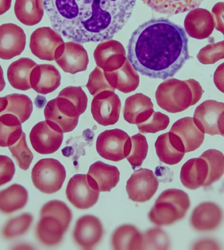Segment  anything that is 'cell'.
<instances>
[{"label": "cell", "instance_id": "6da1fadb", "mask_svg": "<svg viewBox=\"0 0 224 250\" xmlns=\"http://www.w3.org/2000/svg\"><path fill=\"white\" fill-rule=\"evenodd\" d=\"M136 0H44L54 30L79 43L105 41L125 26Z\"/></svg>", "mask_w": 224, "mask_h": 250}, {"label": "cell", "instance_id": "52a82bcc", "mask_svg": "<svg viewBox=\"0 0 224 250\" xmlns=\"http://www.w3.org/2000/svg\"><path fill=\"white\" fill-rule=\"evenodd\" d=\"M67 172L65 167L55 159H41L32 170V180L36 189L45 194H53L61 189Z\"/></svg>", "mask_w": 224, "mask_h": 250}, {"label": "cell", "instance_id": "7a4b0ae2", "mask_svg": "<svg viewBox=\"0 0 224 250\" xmlns=\"http://www.w3.org/2000/svg\"><path fill=\"white\" fill-rule=\"evenodd\" d=\"M188 41L182 26L163 17L150 19L133 32L127 59L142 76L167 80L190 59Z\"/></svg>", "mask_w": 224, "mask_h": 250}, {"label": "cell", "instance_id": "5b68a950", "mask_svg": "<svg viewBox=\"0 0 224 250\" xmlns=\"http://www.w3.org/2000/svg\"><path fill=\"white\" fill-rule=\"evenodd\" d=\"M190 207L188 194L181 190L169 189L157 198L148 217L156 226H170L183 218Z\"/></svg>", "mask_w": 224, "mask_h": 250}, {"label": "cell", "instance_id": "836d02e7", "mask_svg": "<svg viewBox=\"0 0 224 250\" xmlns=\"http://www.w3.org/2000/svg\"><path fill=\"white\" fill-rule=\"evenodd\" d=\"M33 216L30 213H23L18 217L11 219L3 228V236L9 239L22 235L30 228L33 222Z\"/></svg>", "mask_w": 224, "mask_h": 250}, {"label": "cell", "instance_id": "5bb4252c", "mask_svg": "<svg viewBox=\"0 0 224 250\" xmlns=\"http://www.w3.org/2000/svg\"><path fill=\"white\" fill-rule=\"evenodd\" d=\"M26 43V34L20 26L12 23L0 26V59L10 60L20 55Z\"/></svg>", "mask_w": 224, "mask_h": 250}, {"label": "cell", "instance_id": "8fae6325", "mask_svg": "<svg viewBox=\"0 0 224 250\" xmlns=\"http://www.w3.org/2000/svg\"><path fill=\"white\" fill-rule=\"evenodd\" d=\"M63 133L59 126L50 121L38 123L30 134L33 149L42 155L55 153L63 144Z\"/></svg>", "mask_w": 224, "mask_h": 250}, {"label": "cell", "instance_id": "4fadbf2b", "mask_svg": "<svg viewBox=\"0 0 224 250\" xmlns=\"http://www.w3.org/2000/svg\"><path fill=\"white\" fill-rule=\"evenodd\" d=\"M103 235V228L99 219L91 215H84L77 222L73 238L84 250H91L97 245Z\"/></svg>", "mask_w": 224, "mask_h": 250}, {"label": "cell", "instance_id": "7402d4cb", "mask_svg": "<svg viewBox=\"0 0 224 250\" xmlns=\"http://www.w3.org/2000/svg\"><path fill=\"white\" fill-rule=\"evenodd\" d=\"M171 132L180 138L185 153L198 149L204 142V134L199 129L192 117H184L177 121L172 126Z\"/></svg>", "mask_w": 224, "mask_h": 250}, {"label": "cell", "instance_id": "8d00e7d4", "mask_svg": "<svg viewBox=\"0 0 224 250\" xmlns=\"http://www.w3.org/2000/svg\"><path fill=\"white\" fill-rule=\"evenodd\" d=\"M142 250H167L169 246V238L159 229H152L144 234Z\"/></svg>", "mask_w": 224, "mask_h": 250}, {"label": "cell", "instance_id": "b9f144b4", "mask_svg": "<svg viewBox=\"0 0 224 250\" xmlns=\"http://www.w3.org/2000/svg\"><path fill=\"white\" fill-rule=\"evenodd\" d=\"M195 250H218L219 246L212 240H202L197 242L194 246Z\"/></svg>", "mask_w": 224, "mask_h": 250}, {"label": "cell", "instance_id": "f546056e", "mask_svg": "<svg viewBox=\"0 0 224 250\" xmlns=\"http://www.w3.org/2000/svg\"><path fill=\"white\" fill-rule=\"evenodd\" d=\"M22 133V125L18 117L10 113L0 116V147L14 145Z\"/></svg>", "mask_w": 224, "mask_h": 250}, {"label": "cell", "instance_id": "7c38bea8", "mask_svg": "<svg viewBox=\"0 0 224 250\" xmlns=\"http://www.w3.org/2000/svg\"><path fill=\"white\" fill-rule=\"evenodd\" d=\"M158 187L159 181L153 171L140 168L134 171L127 181L126 190L131 201L144 203L154 197Z\"/></svg>", "mask_w": 224, "mask_h": 250}, {"label": "cell", "instance_id": "d590c367", "mask_svg": "<svg viewBox=\"0 0 224 250\" xmlns=\"http://www.w3.org/2000/svg\"><path fill=\"white\" fill-rule=\"evenodd\" d=\"M169 123V117L167 115L160 112H154L148 120L137 125V126L140 133H156L165 130Z\"/></svg>", "mask_w": 224, "mask_h": 250}, {"label": "cell", "instance_id": "d4e9b609", "mask_svg": "<svg viewBox=\"0 0 224 250\" xmlns=\"http://www.w3.org/2000/svg\"><path fill=\"white\" fill-rule=\"evenodd\" d=\"M36 63L28 58H21L13 62L7 70V79L11 85L15 89L27 90L30 89L31 72Z\"/></svg>", "mask_w": 224, "mask_h": 250}, {"label": "cell", "instance_id": "ab89813d", "mask_svg": "<svg viewBox=\"0 0 224 250\" xmlns=\"http://www.w3.org/2000/svg\"><path fill=\"white\" fill-rule=\"evenodd\" d=\"M211 14L215 24L214 28L224 36V2L216 3L212 7Z\"/></svg>", "mask_w": 224, "mask_h": 250}, {"label": "cell", "instance_id": "2e32d148", "mask_svg": "<svg viewBox=\"0 0 224 250\" xmlns=\"http://www.w3.org/2000/svg\"><path fill=\"white\" fill-rule=\"evenodd\" d=\"M214 21L211 13L207 9L196 8L185 17L184 28L188 36L197 40L209 38L213 32Z\"/></svg>", "mask_w": 224, "mask_h": 250}, {"label": "cell", "instance_id": "603a6c76", "mask_svg": "<svg viewBox=\"0 0 224 250\" xmlns=\"http://www.w3.org/2000/svg\"><path fill=\"white\" fill-rule=\"evenodd\" d=\"M88 176L91 178L100 192H109L119 182L120 173L116 167L97 161L90 165Z\"/></svg>", "mask_w": 224, "mask_h": 250}, {"label": "cell", "instance_id": "277c9868", "mask_svg": "<svg viewBox=\"0 0 224 250\" xmlns=\"http://www.w3.org/2000/svg\"><path fill=\"white\" fill-rule=\"evenodd\" d=\"M72 213L67 204L54 200L44 205L36 227V236L47 246L59 244L70 224Z\"/></svg>", "mask_w": 224, "mask_h": 250}, {"label": "cell", "instance_id": "44dd1931", "mask_svg": "<svg viewBox=\"0 0 224 250\" xmlns=\"http://www.w3.org/2000/svg\"><path fill=\"white\" fill-rule=\"evenodd\" d=\"M208 175V165L202 157L190 159L181 167V184L189 189L195 190L204 186Z\"/></svg>", "mask_w": 224, "mask_h": 250}, {"label": "cell", "instance_id": "4316f807", "mask_svg": "<svg viewBox=\"0 0 224 250\" xmlns=\"http://www.w3.org/2000/svg\"><path fill=\"white\" fill-rule=\"evenodd\" d=\"M152 10L161 14L174 15L198 8L204 0H141Z\"/></svg>", "mask_w": 224, "mask_h": 250}, {"label": "cell", "instance_id": "ffe728a7", "mask_svg": "<svg viewBox=\"0 0 224 250\" xmlns=\"http://www.w3.org/2000/svg\"><path fill=\"white\" fill-rule=\"evenodd\" d=\"M121 102L115 94L108 98H94L92 103V116L98 124L106 126L114 125L119 118Z\"/></svg>", "mask_w": 224, "mask_h": 250}, {"label": "cell", "instance_id": "ba28073f", "mask_svg": "<svg viewBox=\"0 0 224 250\" xmlns=\"http://www.w3.org/2000/svg\"><path fill=\"white\" fill-rule=\"evenodd\" d=\"M131 138L120 129L106 130L98 136L96 151L106 160L119 162L126 158L130 152Z\"/></svg>", "mask_w": 224, "mask_h": 250}, {"label": "cell", "instance_id": "f1b7e54d", "mask_svg": "<svg viewBox=\"0 0 224 250\" xmlns=\"http://www.w3.org/2000/svg\"><path fill=\"white\" fill-rule=\"evenodd\" d=\"M15 13L22 24L34 26L41 22L43 18L44 0H16Z\"/></svg>", "mask_w": 224, "mask_h": 250}, {"label": "cell", "instance_id": "74e56055", "mask_svg": "<svg viewBox=\"0 0 224 250\" xmlns=\"http://www.w3.org/2000/svg\"><path fill=\"white\" fill-rule=\"evenodd\" d=\"M197 57L202 64H213L224 59V40L202 48Z\"/></svg>", "mask_w": 224, "mask_h": 250}, {"label": "cell", "instance_id": "30bf717a", "mask_svg": "<svg viewBox=\"0 0 224 250\" xmlns=\"http://www.w3.org/2000/svg\"><path fill=\"white\" fill-rule=\"evenodd\" d=\"M194 121L199 129L209 135L224 134V103L208 100L195 111Z\"/></svg>", "mask_w": 224, "mask_h": 250}, {"label": "cell", "instance_id": "e575fe53", "mask_svg": "<svg viewBox=\"0 0 224 250\" xmlns=\"http://www.w3.org/2000/svg\"><path fill=\"white\" fill-rule=\"evenodd\" d=\"M13 157L16 159L17 165L23 170H28L34 155L27 145L26 134L23 132L18 142L9 147Z\"/></svg>", "mask_w": 224, "mask_h": 250}, {"label": "cell", "instance_id": "484cf974", "mask_svg": "<svg viewBox=\"0 0 224 250\" xmlns=\"http://www.w3.org/2000/svg\"><path fill=\"white\" fill-rule=\"evenodd\" d=\"M143 242L144 236L131 225L119 227L112 235V246L114 250H142Z\"/></svg>", "mask_w": 224, "mask_h": 250}, {"label": "cell", "instance_id": "9a60e30c", "mask_svg": "<svg viewBox=\"0 0 224 250\" xmlns=\"http://www.w3.org/2000/svg\"><path fill=\"white\" fill-rule=\"evenodd\" d=\"M63 42L57 32L49 27L37 29L30 38V48L33 55L44 61L55 60L58 45Z\"/></svg>", "mask_w": 224, "mask_h": 250}, {"label": "cell", "instance_id": "ee69618b", "mask_svg": "<svg viewBox=\"0 0 224 250\" xmlns=\"http://www.w3.org/2000/svg\"><path fill=\"white\" fill-rule=\"evenodd\" d=\"M8 104V100L6 97L0 98V113L3 112Z\"/></svg>", "mask_w": 224, "mask_h": 250}, {"label": "cell", "instance_id": "ac0fdd59", "mask_svg": "<svg viewBox=\"0 0 224 250\" xmlns=\"http://www.w3.org/2000/svg\"><path fill=\"white\" fill-rule=\"evenodd\" d=\"M223 213L215 203L206 202L195 208L191 217V224L199 231H211L221 224Z\"/></svg>", "mask_w": 224, "mask_h": 250}, {"label": "cell", "instance_id": "f35d334b", "mask_svg": "<svg viewBox=\"0 0 224 250\" xmlns=\"http://www.w3.org/2000/svg\"><path fill=\"white\" fill-rule=\"evenodd\" d=\"M15 174V164L10 157L0 155V186L10 182Z\"/></svg>", "mask_w": 224, "mask_h": 250}, {"label": "cell", "instance_id": "60d3db41", "mask_svg": "<svg viewBox=\"0 0 224 250\" xmlns=\"http://www.w3.org/2000/svg\"><path fill=\"white\" fill-rule=\"evenodd\" d=\"M214 83L218 89L224 93V62L216 68L214 74Z\"/></svg>", "mask_w": 224, "mask_h": 250}, {"label": "cell", "instance_id": "e0dca14e", "mask_svg": "<svg viewBox=\"0 0 224 250\" xmlns=\"http://www.w3.org/2000/svg\"><path fill=\"white\" fill-rule=\"evenodd\" d=\"M155 147L159 160L169 165L180 162L185 153L182 141L171 131L160 135L156 140Z\"/></svg>", "mask_w": 224, "mask_h": 250}, {"label": "cell", "instance_id": "3957f363", "mask_svg": "<svg viewBox=\"0 0 224 250\" xmlns=\"http://www.w3.org/2000/svg\"><path fill=\"white\" fill-rule=\"evenodd\" d=\"M203 90L200 83L190 79L180 81L172 79L159 86L157 102L169 113H179L196 105L202 99Z\"/></svg>", "mask_w": 224, "mask_h": 250}, {"label": "cell", "instance_id": "bcb514c9", "mask_svg": "<svg viewBox=\"0 0 224 250\" xmlns=\"http://www.w3.org/2000/svg\"><path fill=\"white\" fill-rule=\"evenodd\" d=\"M223 136H224V134Z\"/></svg>", "mask_w": 224, "mask_h": 250}, {"label": "cell", "instance_id": "d6986e66", "mask_svg": "<svg viewBox=\"0 0 224 250\" xmlns=\"http://www.w3.org/2000/svg\"><path fill=\"white\" fill-rule=\"evenodd\" d=\"M30 82L35 91L42 95H47L59 87L61 75L52 65H36L31 72Z\"/></svg>", "mask_w": 224, "mask_h": 250}, {"label": "cell", "instance_id": "9c48e42d", "mask_svg": "<svg viewBox=\"0 0 224 250\" xmlns=\"http://www.w3.org/2000/svg\"><path fill=\"white\" fill-rule=\"evenodd\" d=\"M66 194L73 207L88 209L97 203L100 191L88 174H76L69 180Z\"/></svg>", "mask_w": 224, "mask_h": 250}, {"label": "cell", "instance_id": "8992f818", "mask_svg": "<svg viewBox=\"0 0 224 250\" xmlns=\"http://www.w3.org/2000/svg\"><path fill=\"white\" fill-rule=\"evenodd\" d=\"M71 101L59 96L46 105L44 115L46 121L59 126L64 133L72 131L76 127L80 115L87 108L88 98L85 95L73 96Z\"/></svg>", "mask_w": 224, "mask_h": 250}, {"label": "cell", "instance_id": "7bdbcfd3", "mask_svg": "<svg viewBox=\"0 0 224 250\" xmlns=\"http://www.w3.org/2000/svg\"><path fill=\"white\" fill-rule=\"evenodd\" d=\"M12 0H0V15L5 14L11 8Z\"/></svg>", "mask_w": 224, "mask_h": 250}, {"label": "cell", "instance_id": "1f68e13d", "mask_svg": "<svg viewBox=\"0 0 224 250\" xmlns=\"http://www.w3.org/2000/svg\"><path fill=\"white\" fill-rule=\"evenodd\" d=\"M201 157L208 163V178L204 186H209L219 180L224 174V155L218 150L209 149L204 151Z\"/></svg>", "mask_w": 224, "mask_h": 250}, {"label": "cell", "instance_id": "cb8c5ba5", "mask_svg": "<svg viewBox=\"0 0 224 250\" xmlns=\"http://www.w3.org/2000/svg\"><path fill=\"white\" fill-rule=\"evenodd\" d=\"M154 113L151 100L142 94H136L127 99L124 109V118L131 124H140L148 120Z\"/></svg>", "mask_w": 224, "mask_h": 250}, {"label": "cell", "instance_id": "d6a6232c", "mask_svg": "<svg viewBox=\"0 0 224 250\" xmlns=\"http://www.w3.org/2000/svg\"><path fill=\"white\" fill-rule=\"evenodd\" d=\"M131 147L130 152L126 157L133 170L142 165L148 151V144L146 138L140 134L131 138Z\"/></svg>", "mask_w": 224, "mask_h": 250}, {"label": "cell", "instance_id": "4dcf8cb0", "mask_svg": "<svg viewBox=\"0 0 224 250\" xmlns=\"http://www.w3.org/2000/svg\"><path fill=\"white\" fill-rule=\"evenodd\" d=\"M8 104L1 115L10 113L18 117L21 123L30 118L33 111V104L28 96L22 94H12L6 96Z\"/></svg>", "mask_w": 224, "mask_h": 250}, {"label": "cell", "instance_id": "f6af8a7d", "mask_svg": "<svg viewBox=\"0 0 224 250\" xmlns=\"http://www.w3.org/2000/svg\"><path fill=\"white\" fill-rule=\"evenodd\" d=\"M5 86V82L3 78V71L1 66H0V92L4 89Z\"/></svg>", "mask_w": 224, "mask_h": 250}, {"label": "cell", "instance_id": "83f0119b", "mask_svg": "<svg viewBox=\"0 0 224 250\" xmlns=\"http://www.w3.org/2000/svg\"><path fill=\"white\" fill-rule=\"evenodd\" d=\"M28 199L26 188L19 184H13L0 191V211L11 213L20 210L26 206Z\"/></svg>", "mask_w": 224, "mask_h": 250}]
</instances>
